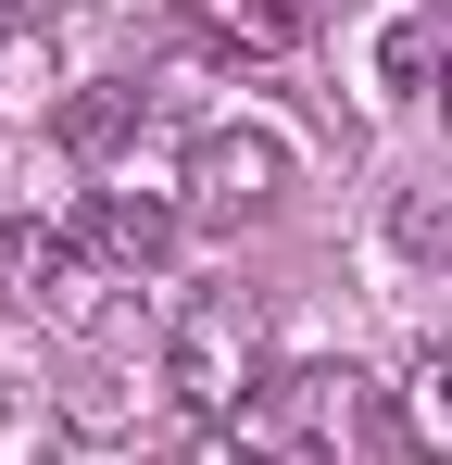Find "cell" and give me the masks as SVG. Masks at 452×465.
Here are the masks:
<instances>
[{"mask_svg":"<svg viewBox=\"0 0 452 465\" xmlns=\"http://www.w3.org/2000/svg\"><path fill=\"white\" fill-rule=\"evenodd\" d=\"M402 440L427 465H452V340H427V352L402 365Z\"/></svg>","mask_w":452,"mask_h":465,"instance_id":"ba28073f","label":"cell"},{"mask_svg":"<svg viewBox=\"0 0 452 465\" xmlns=\"http://www.w3.org/2000/svg\"><path fill=\"white\" fill-rule=\"evenodd\" d=\"M264 440L290 465H365L377 453V378L365 365H290V378H264Z\"/></svg>","mask_w":452,"mask_h":465,"instance_id":"6da1fadb","label":"cell"},{"mask_svg":"<svg viewBox=\"0 0 452 465\" xmlns=\"http://www.w3.org/2000/svg\"><path fill=\"white\" fill-rule=\"evenodd\" d=\"M139 114H151V88H126V76L75 88V101H64V152H75V163H113L126 139H139Z\"/></svg>","mask_w":452,"mask_h":465,"instance_id":"52a82bcc","label":"cell"},{"mask_svg":"<svg viewBox=\"0 0 452 465\" xmlns=\"http://www.w3.org/2000/svg\"><path fill=\"white\" fill-rule=\"evenodd\" d=\"M75 264H88V239L75 227H38V214H13L0 227V302H64Z\"/></svg>","mask_w":452,"mask_h":465,"instance_id":"8992f818","label":"cell"},{"mask_svg":"<svg viewBox=\"0 0 452 465\" xmlns=\"http://www.w3.org/2000/svg\"><path fill=\"white\" fill-rule=\"evenodd\" d=\"M277 189H290V139H264V126H201L189 163H176V214L189 227H264Z\"/></svg>","mask_w":452,"mask_h":465,"instance_id":"7a4b0ae2","label":"cell"},{"mask_svg":"<svg viewBox=\"0 0 452 465\" xmlns=\"http://www.w3.org/2000/svg\"><path fill=\"white\" fill-rule=\"evenodd\" d=\"M389 239H402L415 264H440V252H452V189H402V214H389Z\"/></svg>","mask_w":452,"mask_h":465,"instance_id":"30bf717a","label":"cell"},{"mask_svg":"<svg viewBox=\"0 0 452 465\" xmlns=\"http://www.w3.org/2000/svg\"><path fill=\"white\" fill-rule=\"evenodd\" d=\"M163 390H176L189 415H239V402H264V340H251V314H239V302H189L176 340H163Z\"/></svg>","mask_w":452,"mask_h":465,"instance_id":"3957f363","label":"cell"},{"mask_svg":"<svg viewBox=\"0 0 452 465\" xmlns=\"http://www.w3.org/2000/svg\"><path fill=\"white\" fill-rule=\"evenodd\" d=\"M13 38H25V0H0V51H13Z\"/></svg>","mask_w":452,"mask_h":465,"instance_id":"8fae6325","label":"cell"},{"mask_svg":"<svg viewBox=\"0 0 452 465\" xmlns=\"http://www.w3.org/2000/svg\"><path fill=\"white\" fill-rule=\"evenodd\" d=\"M427 76H452V13L440 0H415V13L377 38V88H427Z\"/></svg>","mask_w":452,"mask_h":465,"instance_id":"9c48e42d","label":"cell"},{"mask_svg":"<svg viewBox=\"0 0 452 465\" xmlns=\"http://www.w3.org/2000/svg\"><path fill=\"white\" fill-rule=\"evenodd\" d=\"M301 25H314V0H189V38L226 64H277L301 51Z\"/></svg>","mask_w":452,"mask_h":465,"instance_id":"5b68a950","label":"cell"},{"mask_svg":"<svg viewBox=\"0 0 452 465\" xmlns=\"http://www.w3.org/2000/svg\"><path fill=\"white\" fill-rule=\"evenodd\" d=\"M75 239H88V264H113V277H163L176 239H189V214H176L163 189H88Z\"/></svg>","mask_w":452,"mask_h":465,"instance_id":"277c9868","label":"cell"}]
</instances>
